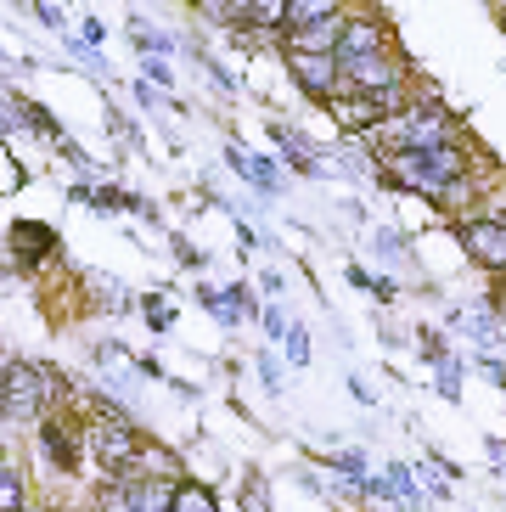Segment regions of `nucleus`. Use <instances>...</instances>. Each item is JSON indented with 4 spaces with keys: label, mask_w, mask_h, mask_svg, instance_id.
I'll return each mask as SVG.
<instances>
[{
    "label": "nucleus",
    "mask_w": 506,
    "mask_h": 512,
    "mask_svg": "<svg viewBox=\"0 0 506 512\" xmlns=\"http://www.w3.org/2000/svg\"><path fill=\"white\" fill-rule=\"evenodd\" d=\"M12 259L23 271H40L45 259H57V231L45 220H17L12 226Z\"/></svg>",
    "instance_id": "6e6552de"
},
{
    "label": "nucleus",
    "mask_w": 506,
    "mask_h": 512,
    "mask_svg": "<svg viewBox=\"0 0 506 512\" xmlns=\"http://www.w3.org/2000/svg\"><path fill=\"white\" fill-rule=\"evenodd\" d=\"M192 6L209 17L214 29H237L242 17H248V0H192Z\"/></svg>",
    "instance_id": "dca6fc26"
},
{
    "label": "nucleus",
    "mask_w": 506,
    "mask_h": 512,
    "mask_svg": "<svg viewBox=\"0 0 506 512\" xmlns=\"http://www.w3.org/2000/svg\"><path fill=\"white\" fill-rule=\"evenodd\" d=\"M338 34H343V12H332V17L304 23V29H287L282 46L287 51H332V57H338Z\"/></svg>",
    "instance_id": "9d476101"
},
{
    "label": "nucleus",
    "mask_w": 506,
    "mask_h": 512,
    "mask_svg": "<svg viewBox=\"0 0 506 512\" xmlns=\"http://www.w3.org/2000/svg\"><path fill=\"white\" fill-rule=\"evenodd\" d=\"M90 197H96V186H90V181H74V186H68V203H90Z\"/></svg>",
    "instance_id": "2f4dec72"
},
{
    "label": "nucleus",
    "mask_w": 506,
    "mask_h": 512,
    "mask_svg": "<svg viewBox=\"0 0 506 512\" xmlns=\"http://www.w3.org/2000/svg\"><path fill=\"white\" fill-rule=\"evenodd\" d=\"M343 62V85L349 91H394V85H411V62L400 51H366V57H338Z\"/></svg>",
    "instance_id": "f03ea898"
},
{
    "label": "nucleus",
    "mask_w": 506,
    "mask_h": 512,
    "mask_svg": "<svg viewBox=\"0 0 506 512\" xmlns=\"http://www.w3.org/2000/svg\"><path fill=\"white\" fill-rule=\"evenodd\" d=\"M372 248L383 259H405V237H400V231H372Z\"/></svg>",
    "instance_id": "a878e982"
},
{
    "label": "nucleus",
    "mask_w": 506,
    "mask_h": 512,
    "mask_svg": "<svg viewBox=\"0 0 506 512\" xmlns=\"http://www.w3.org/2000/svg\"><path fill=\"white\" fill-rule=\"evenodd\" d=\"M90 439H96V467H102L107 479H130V462H135V451H141L135 422L130 417H102L90 428Z\"/></svg>",
    "instance_id": "20e7f679"
},
{
    "label": "nucleus",
    "mask_w": 506,
    "mask_h": 512,
    "mask_svg": "<svg viewBox=\"0 0 506 512\" xmlns=\"http://www.w3.org/2000/svg\"><path fill=\"white\" fill-rule=\"evenodd\" d=\"M462 248L473 265L506 276V214L501 220L495 214H462Z\"/></svg>",
    "instance_id": "39448f33"
},
{
    "label": "nucleus",
    "mask_w": 506,
    "mask_h": 512,
    "mask_svg": "<svg viewBox=\"0 0 506 512\" xmlns=\"http://www.w3.org/2000/svg\"><path fill=\"white\" fill-rule=\"evenodd\" d=\"M57 394H62V377L51 366L0 361V417L6 422H40Z\"/></svg>",
    "instance_id": "f257e3e1"
},
{
    "label": "nucleus",
    "mask_w": 506,
    "mask_h": 512,
    "mask_svg": "<svg viewBox=\"0 0 506 512\" xmlns=\"http://www.w3.org/2000/svg\"><path fill=\"white\" fill-rule=\"evenodd\" d=\"M259 383H265V394H282V366H276V355H259Z\"/></svg>",
    "instance_id": "cd10ccee"
},
{
    "label": "nucleus",
    "mask_w": 506,
    "mask_h": 512,
    "mask_svg": "<svg viewBox=\"0 0 506 512\" xmlns=\"http://www.w3.org/2000/svg\"><path fill=\"white\" fill-rule=\"evenodd\" d=\"M282 344H287V361H293V366H304V361H310V332L298 327V321H287Z\"/></svg>",
    "instance_id": "5701e85b"
},
{
    "label": "nucleus",
    "mask_w": 506,
    "mask_h": 512,
    "mask_svg": "<svg viewBox=\"0 0 506 512\" xmlns=\"http://www.w3.org/2000/svg\"><path fill=\"white\" fill-rule=\"evenodd\" d=\"M147 79L169 91V85H175V68H169V57H147Z\"/></svg>",
    "instance_id": "c756f323"
},
{
    "label": "nucleus",
    "mask_w": 506,
    "mask_h": 512,
    "mask_svg": "<svg viewBox=\"0 0 506 512\" xmlns=\"http://www.w3.org/2000/svg\"><path fill=\"white\" fill-rule=\"evenodd\" d=\"M175 259H180V265H203V254H197L186 237H175Z\"/></svg>",
    "instance_id": "7c9ffc66"
},
{
    "label": "nucleus",
    "mask_w": 506,
    "mask_h": 512,
    "mask_svg": "<svg viewBox=\"0 0 506 512\" xmlns=\"http://www.w3.org/2000/svg\"><path fill=\"white\" fill-rule=\"evenodd\" d=\"M141 310H147L152 332H164V327H175V310H169V304L158 299V293H152V299H141Z\"/></svg>",
    "instance_id": "393cba45"
},
{
    "label": "nucleus",
    "mask_w": 506,
    "mask_h": 512,
    "mask_svg": "<svg viewBox=\"0 0 506 512\" xmlns=\"http://www.w3.org/2000/svg\"><path fill=\"white\" fill-rule=\"evenodd\" d=\"M495 17H501V29H506V0H501V6H495Z\"/></svg>",
    "instance_id": "f704fd0d"
},
{
    "label": "nucleus",
    "mask_w": 506,
    "mask_h": 512,
    "mask_svg": "<svg viewBox=\"0 0 506 512\" xmlns=\"http://www.w3.org/2000/svg\"><path fill=\"white\" fill-rule=\"evenodd\" d=\"M332 12H349V0H287V29H304V23H315V17H332Z\"/></svg>",
    "instance_id": "ddd939ff"
},
{
    "label": "nucleus",
    "mask_w": 506,
    "mask_h": 512,
    "mask_svg": "<svg viewBox=\"0 0 506 512\" xmlns=\"http://www.w3.org/2000/svg\"><path fill=\"white\" fill-rule=\"evenodd\" d=\"M90 209H102V214H113V209H141V197H135V192H124V186H96V197H90Z\"/></svg>",
    "instance_id": "aec40b11"
},
{
    "label": "nucleus",
    "mask_w": 506,
    "mask_h": 512,
    "mask_svg": "<svg viewBox=\"0 0 506 512\" xmlns=\"http://www.w3.org/2000/svg\"><path fill=\"white\" fill-rule=\"evenodd\" d=\"M248 29L270 34V40H282V23H287V0H248V17H242Z\"/></svg>",
    "instance_id": "f8f14e48"
},
{
    "label": "nucleus",
    "mask_w": 506,
    "mask_h": 512,
    "mask_svg": "<svg viewBox=\"0 0 506 512\" xmlns=\"http://www.w3.org/2000/svg\"><path fill=\"white\" fill-rule=\"evenodd\" d=\"M332 473L360 490V479H366V456H360V451H338V456H332Z\"/></svg>",
    "instance_id": "4be33fe9"
},
{
    "label": "nucleus",
    "mask_w": 506,
    "mask_h": 512,
    "mask_svg": "<svg viewBox=\"0 0 506 512\" xmlns=\"http://www.w3.org/2000/svg\"><path fill=\"white\" fill-rule=\"evenodd\" d=\"M135 490H141V479H107L102 490H96V512H130Z\"/></svg>",
    "instance_id": "2eb2a0df"
},
{
    "label": "nucleus",
    "mask_w": 506,
    "mask_h": 512,
    "mask_svg": "<svg viewBox=\"0 0 506 512\" xmlns=\"http://www.w3.org/2000/svg\"><path fill=\"white\" fill-rule=\"evenodd\" d=\"M40 451H45V462L57 467V473H74L79 467V428L74 422H62V417H45L40 422Z\"/></svg>",
    "instance_id": "1a4fd4ad"
},
{
    "label": "nucleus",
    "mask_w": 506,
    "mask_h": 512,
    "mask_svg": "<svg viewBox=\"0 0 506 512\" xmlns=\"http://www.w3.org/2000/svg\"><path fill=\"white\" fill-rule=\"evenodd\" d=\"M417 349H422V361H445V338H439L433 327L417 332Z\"/></svg>",
    "instance_id": "bb28decb"
},
{
    "label": "nucleus",
    "mask_w": 506,
    "mask_h": 512,
    "mask_svg": "<svg viewBox=\"0 0 506 512\" xmlns=\"http://www.w3.org/2000/svg\"><path fill=\"white\" fill-rule=\"evenodd\" d=\"M130 40L141 46V57H169V51H175V40H169V34H158V29H147L141 17L130 23Z\"/></svg>",
    "instance_id": "a211bd4d"
},
{
    "label": "nucleus",
    "mask_w": 506,
    "mask_h": 512,
    "mask_svg": "<svg viewBox=\"0 0 506 512\" xmlns=\"http://www.w3.org/2000/svg\"><path fill=\"white\" fill-rule=\"evenodd\" d=\"M23 512H40V507H23Z\"/></svg>",
    "instance_id": "c9c22d12"
},
{
    "label": "nucleus",
    "mask_w": 506,
    "mask_h": 512,
    "mask_svg": "<svg viewBox=\"0 0 506 512\" xmlns=\"http://www.w3.org/2000/svg\"><path fill=\"white\" fill-rule=\"evenodd\" d=\"M259 321H265V338H282V332H287V310H282V304H265Z\"/></svg>",
    "instance_id": "c85d7f7f"
},
{
    "label": "nucleus",
    "mask_w": 506,
    "mask_h": 512,
    "mask_svg": "<svg viewBox=\"0 0 506 512\" xmlns=\"http://www.w3.org/2000/svg\"><path fill=\"white\" fill-rule=\"evenodd\" d=\"M29 507V490H23V479H17L12 467H0V512H23Z\"/></svg>",
    "instance_id": "6ab92c4d"
},
{
    "label": "nucleus",
    "mask_w": 506,
    "mask_h": 512,
    "mask_svg": "<svg viewBox=\"0 0 506 512\" xmlns=\"http://www.w3.org/2000/svg\"><path fill=\"white\" fill-rule=\"evenodd\" d=\"M349 282H355V287H366V293H372V271H366V265H349Z\"/></svg>",
    "instance_id": "72a5a7b5"
},
{
    "label": "nucleus",
    "mask_w": 506,
    "mask_h": 512,
    "mask_svg": "<svg viewBox=\"0 0 506 512\" xmlns=\"http://www.w3.org/2000/svg\"><path fill=\"white\" fill-rule=\"evenodd\" d=\"M169 512H220V507H214V496L203 490V484L175 479V490H169Z\"/></svg>",
    "instance_id": "4468645a"
},
{
    "label": "nucleus",
    "mask_w": 506,
    "mask_h": 512,
    "mask_svg": "<svg viewBox=\"0 0 506 512\" xmlns=\"http://www.w3.org/2000/svg\"><path fill=\"white\" fill-rule=\"evenodd\" d=\"M394 29L377 12H343V34H338V57H366V51H388Z\"/></svg>",
    "instance_id": "0eeeda50"
},
{
    "label": "nucleus",
    "mask_w": 506,
    "mask_h": 512,
    "mask_svg": "<svg viewBox=\"0 0 506 512\" xmlns=\"http://www.w3.org/2000/svg\"><path fill=\"white\" fill-rule=\"evenodd\" d=\"M225 164L237 169V175H242L248 186H259L265 197H276V192H282V175H276V164H270V158H259V152L248 158L242 147H225Z\"/></svg>",
    "instance_id": "9b49d317"
},
{
    "label": "nucleus",
    "mask_w": 506,
    "mask_h": 512,
    "mask_svg": "<svg viewBox=\"0 0 506 512\" xmlns=\"http://www.w3.org/2000/svg\"><path fill=\"white\" fill-rule=\"evenodd\" d=\"M332 119H338V130L343 136H372L377 124L388 119V102H383V91H349L343 85L338 96H332Z\"/></svg>",
    "instance_id": "423d86ee"
},
{
    "label": "nucleus",
    "mask_w": 506,
    "mask_h": 512,
    "mask_svg": "<svg viewBox=\"0 0 506 512\" xmlns=\"http://www.w3.org/2000/svg\"><path fill=\"white\" fill-rule=\"evenodd\" d=\"M259 287H265V293H270V299H276V293H282V271H265V276H259Z\"/></svg>",
    "instance_id": "473e14b6"
},
{
    "label": "nucleus",
    "mask_w": 506,
    "mask_h": 512,
    "mask_svg": "<svg viewBox=\"0 0 506 512\" xmlns=\"http://www.w3.org/2000/svg\"><path fill=\"white\" fill-rule=\"evenodd\" d=\"M29 12L40 17V23H45V29H51V34H68V17H62L57 6H51V0H29Z\"/></svg>",
    "instance_id": "b1692460"
},
{
    "label": "nucleus",
    "mask_w": 506,
    "mask_h": 512,
    "mask_svg": "<svg viewBox=\"0 0 506 512\" xmlns=\"http://www.w3.org/2000/svg\"><path fill=\"white\" fill-rule=\"evenodd\" d=\"M287 79L310 102H332L343 91V62L332 51H287Z\"/></svg>",
    "instance_id": "7ed1b4c3"
},
{
    "label": "nucleus",
    "mask_w": 506,
    "mask_h": 512,
    "mask_svg": "<svg viewBox=\"0 0 506 512\" xmlns=\"http://www.w3.org/2000/svg\"><path fill=\"white\" fill-rule=\"evenodd\" d=\"M242 507H248V512H270V484H265V473H248V479H242Z\"/></svg>",
    "instance_id": "412c9836"
},
{
    "label": "nucleus",
    "mask_w": 506,
    "mask_h": 512,
    "mask_svg": "<svg viewBox=\"0 0 506 512\" xmlns=\"http://www.w3.org/2000/svg\"><path fill=\"white\" fill-rule=\"evenodd\" d=\"M169 490H175V479H141L130 512H169Z\"/></svg>",
    "instance_id": "f3484780"
}]
</instances>
